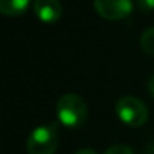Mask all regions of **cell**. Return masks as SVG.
Returning <instances> with one entry per match:
<instances>
[{
    "mask_svg": "<svg viewBox=\"0 0 154 154\" xmlns=\"http://www.w3.org/2000/svg\"><path fill=\"white\" fill-rule=\"evenodd\" d=\"M94 8L104 20H122L133 9L131 0H94Z\"/></svg>",
    "mask_w": 154,
    "mask_h": 154,
    "instance_id": "277c9868",
    "label": "cell"
},
{
    "mask_svg": "<svg viewBox=\"0 0 154 154\" xmlns=\"http://www.w3.org/2000/svg\"><path fill=\"white\" fill-rule=\"evenodd\" d=\"M136 3L140 11H145V12L154 11V0H136Z\"/></svg>",
    "mask_w": 154,
    "mask_h": 154,
    "instance_id": "9c48e42d",
    "label": "cell"
},
{
    "mask_svg": "<svg viewBox=\"0 0 154 154\" xmlns=\"http://www.w3.org/2000/svg\"><path fill=\"white\" fill-rule=\"evenodd\" d=\"M59 145L57 128L53 124H45L36 127L26 143L29 154H54Z\"/></svg>",
    "mask_w": 154,
    "mask_h": 154,
    "instance_id": "7a4b0ae2",
    "label": "cell"
},
{
    "mask_svg": "<svg viewBox=\"0 0 154 154\" xmlns=\"http://www.w3.org/2000/svg\"><path fill=\"white\" fill-rule=\"evenodd\" d=\"M142 154H154V142L148 143V145L145 146V149H143Z\"/></svg>",
    "mask_w": 154,
    "mask_h": 154,
    "instance_id": "8fae6325",
    "label": "cell"
},
{
    "mask_svg": "<svg viewBox=\"0 0 154 154\" xmlns=\"http://www.w3.org/2000/svg\"><path fill=\"white\" fill-rule=\"evenodd\" d=\"M30 0H0V12L6 17L23 15L29 8Z\"/></svg>",
    "mask_w": 154,
    "mask_h": 154,
    "instance_id": "8992f818",
    "label": "cell"
},
{
    "mask_svg": "<svg viewBox=\"0 0 154 154\" xmlns=\"http://www.w3.org/2000/svg\"><path fill=\"white\" fill-rule=\"evenodd\" d=\"M139 44H140V48L146 54L154 56V27H149V29L142 32Z\"/></svg>",
    "mask_w": 154,
    "mask_h": 154,
    "instance_id": "52a82bcc",
    "label": "cell"
},
{
    "mask_svg": "<svg viewBox=\"0 0 154 154\" xmlns=\"http://www.w3.org/2000/svg\"><path fill=\"white\" fill-rule=\"evenodd\" d=\"M75 154H97V151H94V149H91V148H82V149H79Z\"/></svg>",
    "mask_w": 154,
    "mask_h": 154,
    "instance_id": "7c38bea8",
    "label": "cell"
},
{
    "mask_svg": "<svg viewBox=\"0 0 154 154\" xmlns=\"http://www.w3.org/2000/svg\"><path fill=\"white\" fill-rule=\"evenodd\" d=\"M35 15L44 23H54L62 15V6L57 0H35Z\"/></svg>",
    "mask_w": 154,
    "mask_h": 154,
    "instance_id": "5b68a950",
    "label": "cell"
},
{
    "mask_svg": "<svg viewBox=\"0 0 154 154\" xmlns=\"http://www.w3.org/2000/svg\"><path fill=\"white\" fill-rule=\"evenodd\" d=\"M118 118L128 127H140L148 119L146 106L136 97L125 95L116 101L115 106Z\"/></svg>",
    "mask_w": 154,
    "mask_h": 154,
    "instance_id": "3957f363",
    "label": "cell"
},
{
    "mask_svg": "<svg viewBox=\"0 0 154 154\" xmlns=\"http://www.w3.org/2000/svg\"><path fill=\"white\" fill-rule=\"evenodd\" d=\"M57 119L69 128L80 127L88 116V107L85 100L77 94H65L56 103Z\"/></svg>",
    "mask_w": 154,
    "mask_h": 154,
    "instance_id": "6da1fadb",
    "label": "cell"
},
{
    "mask_svg": "<svg viewBox=\"0 0 154 154\" xmlns=\"http://www.w3.org/2000/svg\"><path fill=\"white\" fill-rule=\"evenodd\" d=\"M104 154H134V152H133V149L130 146L122 145V143H116V145L109 146L104 151Z\"/></svg>",
    "mask_w": 154,
    "mask_h": 154,
    "instance_id": "ba28073f",
    "label": "cell"
},
{
    "mask_svg": "<svg viewBox=\"0 0 154 154\" xmlns=\"http://www.w3.org/2000/svg\"><path fill=\"white\" fill-rule=\"evenodd\" d=\"M148 91H149L151 97L154 98V75H151L149 80H148Z\"/></svg>",
    "mask_w": 154,
    "mask_h": 154,
    "instance_id": "30bf717a",
    "label": "cell"
}]
</instances>
